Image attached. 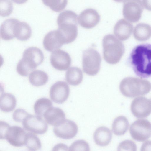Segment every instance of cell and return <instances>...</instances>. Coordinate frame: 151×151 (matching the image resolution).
<instances>
[{
    "mask_svg": "<svg viewBox=\"0 0 151 151\" xmlns=\"http://www.w3.org/2000/svg\"><path fill=\"white\" fill-rule=\"evenodd\" d=\"M128 60L137 75L141 78L151 77V44H142L135 46Z\"/></svg>",
    "mask_w": 151,
    "mask_h": 151,
    "instance_id": "cell-1",
    "label": "cell"
},
{
    "mask_svg": "<svg viewBox=\"0 0 151 151\" xmlns=\"http://www.w3.org/2000/svg\"><path fill=\"white\" fill-rule=\"evenodd\" d=\"M78 15L74 12L65 10L60 13L57 19L58 29L64 38L65 43L74 41L78 34Z\"/></svg>",
    "mask_w": 151,
    "mask_h": 151,
    "instance_id": "cell-2",
    "label": "cell"
},
{
    "mask_svg": "<svg viewBox=\"0 0 151 151\" xmlns=\"http://www.w3.org/2000/svg\"><path fill=\"white\" fill-rule=\"evenodd\" d=\"M119 89L124 96L129 98L135 97L149 93L151 90V83L142 78L127 77L120 82Z\"/></svg>",
    "mask_w": 151,
    "mask_h": 151,
    "instance_id": "cell-3",
    "label": "cell"
},
{
    "mask_svg": "<svg viewBox=\"0 0 151 151\" xmlns=\"http://www.w3.org/2000/svg\"><path fill=\"white\" fill-rule=\"evenodd\" d=\"M44 60V55L41 50L36 47H29L24 50L22 59L18 63L17 71L20 75L26 76Z\"/></svg>",
    "mask_w": 151,
    "mask_h": 151,
    "instance_id": "cell-4",
    "label": "cell"
},
{
    "mask_svg": "<svg viewBox=\"0 0 151 151\" xmlns=\"http://www.w3.org/2000/svg\"><path fill=\"white\" fill-rule=\"evenodd\" d=\"M103 57L105 60L111 64H115L120 60L124 53L123 43L111 34L106 35L102 40Z\"/></svg>",
    "mask_w": 151,
    "mask_h": 151,
    "instance_id": "cell-5",
    "label": "cell"
},
{
    "mask_svg": "<svg viewBox=\"0 0 151 151\" xmlns=\"http://www.w3.org/2000/svg\"><path fill=\"white\" fill-rule=\"evenodd\" d=\"M101 61L99 53L94 49L89 48L83 52L82 68L83 71L90 76H94L99 72Z\"/></svg>",
    "mask_w": 151,
    "mask_h": 151,
    "instance_id": "cell-6",
    "label": "cell"
},
{
    "mask_svg": "<svg viewBox=\"0 0 151 151\" xmlns=\"http://www.w3.org/2000/svg\"><path fill=\"white\" fill-rule=\"evenodd\" d=\"M129 132L133 139L143 142L151 135V123L146 119H138L130 125Z\"/></svg>",
    "mask_w": 151,
    "mask_h": 151,
    "instance_id": "cell-7",
    "label": "cell"
},
{
    "mask_svg": "<svg viewBox=\"0 0 151 151\" xmlns=\"http://www.w3.org/2000/svg\"><path fill=\"white\" fill-rule=\"evenodd\" d=\"M143 10L141 0H127L123 4V15L128 21L136 23L140 19Z\"/></svg>",
    "mask_w": 151,
    "mask_h": 151,
    "instance_id": "cell-8",
    "label": "cell"
},
{
    "mask_svg": "<svg viewBox=\"0 0 151 151\" xmlns=\"http://www.w3.org/2000/svg\"><path fill=\"white\" fill-rule=\"evenodd\" d=\"M26 133L21 127L9 125L5 131L0 135L1 139H5L12 145L20 147L24 145Z\"/></svg>",
    "mask_w": 151,
    "mask_h": 151,
    "instance_id": "cell-9",
    "label": "cell"
},
{
    "mask_svg": "<svg viewBox=\"0 0 151 151\" xmlns=\"http://www.w3.org/2000/svg\"><path fill=\"white\" fill-rule=\"evenodd\" d=\"M22 122L23 127L26 130L35 134H44L48 129L46 122L40 116L29 114Z\"/></svg>",
    "mask_w": 151,
    "mask_h": 151,
    "instance_id": "cell-10",
    "label": "cell"
},
{
    "mask_svg": "<svg viewBox=\"0 0 151 151\" xmlns=\"http://www.w3.org/2000/svg\"><path fill=\"white\" fill-rule=\"evenodd\" d=\"M130 108L135 117L138 118H146L151 113V101L145 97L139 96L132 101Z\"/></svg>",
    "mask_w": 151,
    "mask_h": 151,
    "instance_id": "cell-11",
    "label": "cell"
},
{
    "mask_svg": "<svg viewBox=\"0 0 151 151\" xmlns=\"http://www.w3.org/2000/svg\"><path fill=\"white\" fill-rule=\"evenodd\" d=\"M70 88L65 82L58 81L51 87L50 95L51 99L57 103H62L68 99L70 93Z\"/></svg>",
    "mask_w": 151,
    "mask_h": 151,
    "instance_id": "cell-12",
    "label": "cell"
},
{
    "mask_svg": "<svg viewBox=\"0 0 151 151\" xmlns=\"http://www.w3.org/2000/svg\"><path fill=\"white\" fill-rule=\"evenodd\" d=\"M53 131L57 137L64 139H69L74 137L78 132L77 125L73 122L65 119L60 125L55 126Z\"/></svg>",
    "mask_w": 151,
    "mask_h": 151,
    "instance_id": "cell-13",
    "label": "cell"
},
{
    "mask_svg": "<svg viewBox=\"0 0 151 151\" xmlns=\"http://www.w3.org/2000/svg\"><path fill=\"white\" fill-rule=\"evenodd\" d=\"M50 61L53 67L60 71L67 70L71 63L70 55L66 52L60 49L53 52L51 55Z\"/></svg>",
    "mask_w": 151,
    "mask_h": 151,
    "instance_id": "cell-14",
    "label": "cell"
},
{
    "mask_svg": "<svg viewBox=\"0 0 151 151\" xmlns=\"http://www.w3.org/2000/svg\"><path fill=\"white\" fill-rule=\"evenodd\" d=\"M100 19V16L96 10L88 8L81 13L78 17V22L82 27L90 29L97 25Z\"/></svg>",
    "mask_w": 151,
    "mask_h": 151,
    "instance_id": "cell-15",
    "label": "cell"
},
{
    "mask_svg": "<svg viewBox=\"0 0 151 151\" xmlns=\"http://www.w3.org/2000/svg\"><path fill=\"white\" fill-rule=\"evenodd\" d=\"M64 44H65L64 38L58 29L49 32L45 35L43 41L44 47L50 52L60 48Z\"/></svg>",
    "mask_w": 151,
    "mask_h": 151,
    "instance_id": "cell-16",
    "label": "cell"
},
{
    "mask_svg": "<svg viewBox=\"0 0 151 151\" xmlns=\"http://www.w3.org/2000/svg\"><path fill=\"white\" fill-rule=\"evenodd\" d=\"M133 25L128 21L122 19L117 21L113 29L114 35L119 40L124 41L128 39L133 31Z\"/></svg>",
    "mask_w": 151,
    "mask_h": 151,
    "instance_id": "cell-17",
    "label": "cell"
},
{
    "mask_svg": "<svg viewBox=\"0 0 151 151\" xmlns=\"http://www.w3.org/2000/svg\"><path fill=\"white\" fill-rule=\"evenodd\" d=\"M43 116L47 123L55 127L63 122L65 119V115L60 108L52 107L45 112Z\"/></svg>",
    "mask_w": 151,
    "mask_h": 151,
    "instance_id": "cell-18",
    "label": "cell"
},
{
    "mask_svg": "<svg viewBox=\"0 0 151 151\" xmlns=\"http://www.w3.org/2000/svg\"><path fill=\"white\" fill-rule=\"evenodd\" d=\"M112 138L111 131L108 127L102 126L97 128L93 134L96 144L100 146H105L111 142Z\"/></svg>",
    "mask_w": 151,
    "mask_h": 151,
    "instance_id": "cell-19",
    "label": "cell"
},
{
    "mask_svg": "<svg viewBox=\"0 0 151 151\" xmlns=\"http://www.w3.org/2000/svg\"><path fill=\"white\" fill-rule=\"evenodd\" d=\"M14 35L17 39L22 41L29 39L31 36L32 30L29 25L26 22L19 20L15 24Z\"/></svg>",
    "mask_w": 151,
    "mask_h": 151,
    "instance_id": "cell-20",
    "label": "cell"
},
{
    "mask_svg": "<svg viewBox=\"0 0 151 151\" xmlns=\"http://www.w3.org/2000/svg\"><path fill=\"white\" fill-rule=\"evenodd\" d=\"M18 20L11 18L6 19L3 22L0 27L1 38L4 40H9L15 37L14 34V27Z\"/></svg>",
    "mask_w": 151,
    "mask_h": 151,
    "instance_id": "cell-21",
    "label": "cell"
},
{
    "mask_svg": "<svg viewBox=\"0 0 151 151\" xmlns=\"http://www.w3.org/2000/svg\"><path fill=\"white\" fill-rule=\"evenodd\" d=\"M133 35L136 39L144 41L151 37V26L145 23H139L134 27Z\"/></svg>",
    "mask_w": 151,
    "mask_h": 151,
    "instance_id": "cell-22",
    "label": "cell"
},
{
    "mask_svg": "<svg viewBox=\"0 0 151 151\" xmlns=\"http://www.w3.org/2000/svg\"><path fill=\"white\" fill-rule=\"evenodd\" d=\"M65 79L70 85L76 86L79 85L83 79V74L81 69L76 67H70L65 73Z\"/></svg>",
    "mask_w": 151,
    "mask_h": 151,
    "instance_id": "cell-23",
    "label": "cell"
},
{
    "mask_svg": "<svg viewBox=\"0 0 151 151\" xmlns=\"http://www.w3.org/2000/svg\"><path fill=\"white\" fill-rule=\"evenodd\" d=\"M16 104V100L12 94L4 93L0 97V109L3 112H8L13 111Z\"/></svg>",
    "mask_w": 151,
    "mask_h": 151,
    "instance_id": "cell-24",
    "label": "cell"
},
{
    "mask_svg": "<svg viewBox=\"0 0 151 151\" xmlns=\"http://www.w3.org/2000/svg\"><path fill=\"white\" fill-rule=\"evenodd\" d=\"M129 123L125 116H120L114 120L112 124V130L116 135L120 136L124 134L128 130Z\"/></svg>",
    "mask_w": 151,
    "mask_h": 151,
    "instance_id": "cell-25",
    "label": "cell"
},
{
    "mask_svg": "<svg viewBox=\"0 0 151 151\" xmlns=\"http://www.w3.org/2000/svg\"><path fill=\"white\" fill-rule=\"evenodd\" d=\"M48 79V75L45 72L38 70L32 71L30 74L29 77L30 83L37 87L45 85Z\"/></svg>",
    "mask_w": 151,
    "mask_h": 151,
    "instance_id": "cell-26",
    "label": "cell"
},
{
    "mask_svg": "<svg viewBox=\"0 0 151 151\" xmlns=\"http://www.w3.org/2000/svg\"><path fill=\"white\" fill-rule=\"evenodd\" d=\"M52 102L48 99L42 98L37 100L34 105V109L35 114L38 116H43L45 112L48 109L52 107Z\"/></svg>",
    "mask_w": 151,
    "mask_h": 151,
    "instance_id": "cell-27",
    "label": "cell"
},
{
    "mask_svg": "<svg viewBox=\"0 0 151 151\" xmlns=\"http://www.w3.org/2000/svg\"><path fill=\"white\" fill-rule=\"evenodd\" d=\"M24 145L29 150H37L41 147V143L39 138L32 132L26 134Z\"/></svg>",
    "mask_w": 151,
    "mask_h": 151,
    "instance_id": "cell-28",
    "label": "cell"
},
{
    "mask_svg": "<svg viewBox=\"0 0 151 151\" xmlns=\"http://www.w3.org/2000/svg\"><path fill=\"white\" fill-rule=\"evenodd\" d=\"M43 4L51 10L56 12H59L66 7L68 0H42Z\"/></svg>",
    "mask_w": 151,
    "mask_h": 151,
    "instance_id": "cell-29",
    "label": "cell"
},
{
    "mask_svg": "<svg viewBox=\"0 0 151 151\" xmlns=\"http://www.w3.org/2000/svg\"><path fill=\"white\" fill-rule=\"evenodd\" d=\"M13 10V5L10 0H0V14L2 17L10 15Z\"/></svg>",
    "mask_w": 151,
    "mask_h": 151,
    "instance_id": "cell-30",
    "label": "cell"
},
{
    "mask_svg": "<svg viewBox=\"0 0 151 151\" xmlns=\"http://www.w3.org/2000/svg\"><path fill=\"white\" fill-rule=\"evenodd\" d=\"M69 150L89 151L90 148L87 142L83 140H79L72 144L69 148Z\"/></svg>",
    "mask_w": 151,
    "mask_h": 151,
    "instance_id": "cell-31",
    "label": "cell"
},
{
    "mask_svg": "<svg viewBox=\"0 0 151 151\" xmlns=\"http://www.w3.org/2000/svg\"><path fill=\"white\" fill-rule=\"evenodd\" d=\"M137 146L135 142L133 141L129 140H124L121 142L119 145L118 151H132L137 150Z\"/></svg>",
    "mask_w": 151,
    "mask_h": 151,
    "instance_id": "cell-32",
    "label": "cell"
},
{
    "mask_svg": "<svg viewBox=\"0 0 151 151\" xmlns=\"http://www.w3.org/2000/svg\"><path fill=\"white\" fill-rule=\"evenodd\" d=\"M29 114L24 109L19 108L14 111L12 117L15 121L18 122H22L24 118Z\"/></svg>",
    "mask_w": 151,
    "mask_h": 151,
    "instance_id": "cell-33",
    "label": "cell"
},
{
    "mask_svg": "<svg viewBox=\"0 0 151 151\" xmlns=\"http://www.w3.org/2000/svg\"><path fill=\"white\" fill-rule=\"evenodd\" d=\"M141 150L151 151V140H147L142 145Z\"/></svg>",
    "mask_w": 151,
    "mask_h": 151,
    "instance_id": "cell-34",
    "label": "cell"
},
{
    "mask_svg": "<svg viewBox=\"0 0 151 151\" xmlns=\"http://www.w3.org/2000/svg\"><path fill=\"white\" fill-rule=\"evenodd\" d=\"M142 2L144 7L151 11V0H142Z\"/></svg>",
    "mask_w": 151,
    "mask_h": 151,
    "instance_id": "cell-35",
    "label": "cell"
},
{
    "mask_svg": "<svg viewBox=\"0 0 151 151\" xmlns=\"http://www.w3.org/2000/svg\"><path fill=\"white\" fill-rule=\"evenodd\" d=\"M53 149H58V150H69L68 146L63 144L60 143L56 145L54 147Z\"/></svg>",
    "mask_w": 151,
    "mask_h": 151,
    "instance_id": "cell-36",
    "label": "cell"
},
{
    "mask_svg": "<svg viewBox=\"0 0 151 151\" xmlns=\"http://www.w3.org/2000/svg\"><path fill=\"white\" fill-rule=\"evenodd\" d=\"M15 3L18 4H22L26 2L27 0H12Z\"/></svg>",
    "mask_w": 151,
    "mask_h": 151,
    "instance_id": "cell-37",
    "label": "cell"
},
{
    "mask_svg": "<svg viewBox=\"0 0 151 151\" xmlns=\"http://www.w3.org/2000/svg\"><path fill=\"white\" fill-rule=\"evenodd\" d=\"M115 1L118 2H124L127 0H113Z\"/></svg>",
    "mask_w": 151,
    "mask_h": 151,
    "instance_id": "cell-38",
    "label": "cell"
},
{
    "mask_svg": "<svg viewBox=\"0 0 151 151\" xmlns=\"http://www.w3.org/2000/svg\"></svg>",
    "mask_w": 151,
    "mask_h": 151,
    "instance_id": "cell-39",
    "label": "cell"
}]
</instances>
